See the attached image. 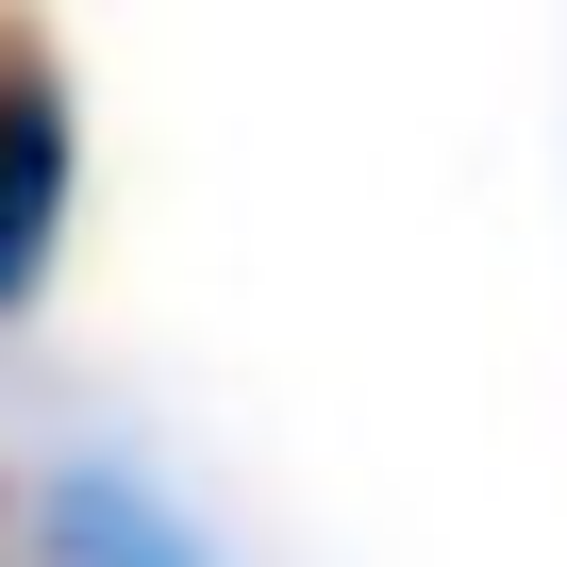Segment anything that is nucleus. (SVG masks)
I'll return each mask as SVG.
<instances>
[{
  "label": "nucleus",
  "instance_id": "f257e3e1",
  "mask_svg": "<svg viewBox=\"0 0 567 567\" xmlns=\"http://www.w3.org/2000/svg\"><path fill=\"white\" fill-rule=\"evenodd\" d=\"M68 184H84V117H68V68L34 18H0V318L51 284L68 250Z\"/></svg>",
  "mask_w": 567,
  "mask_h": 567
}]
</instances>
